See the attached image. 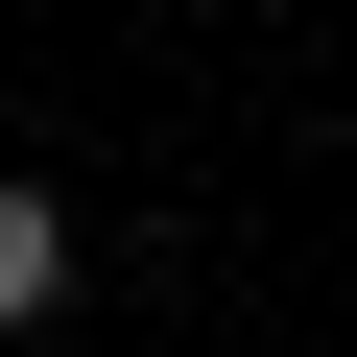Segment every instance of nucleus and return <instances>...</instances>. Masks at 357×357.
Masks as SVG:
<instances>
[{
	"label": "nucleus",
	"mask_w": 357,
	"mask_h": 357,
	"mask_svg": "<svg viewBox=\"0 0 357 357\" xmlns=\"http://www.w3.org/2000/svg\"><path fill=\"white\" fill-rule=\"evenodd\" d=\"M48 310H72V191L0 167V333H48Z\"/></svg>",
	"instance_id": "nucleus-1"
}]
</instances>
